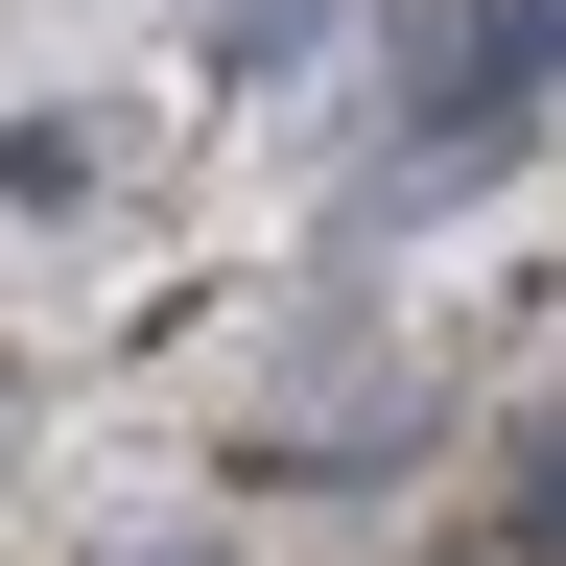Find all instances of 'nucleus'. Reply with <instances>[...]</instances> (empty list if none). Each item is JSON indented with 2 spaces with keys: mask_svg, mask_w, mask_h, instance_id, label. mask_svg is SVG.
Here are the masks:
<instances>
[{
  "mask_svg": "<svg viewBox=\"0 0 566 566\" xmlns=\"http://www.w3.org/2000/svg\"><path fill=\"white\" fill-rule=\"evenodd\" d=\"M495 520H520V543H566V424L520 449V495H495Z\"/></svg>",
  "mask_w": 566,
  "mask_h": 566,
  "instance_id": "nucleus-1",
  "label": "nucleus"
},
{
  "mask_svg": "<svg viewBox=\"0 0 566 566\" xmlns=\"http://www.w3.org/2000/svg\"><path fill=\"white\" fill-rule=\"evenodd\" d=\"M424 566H566V543H520V520H472V543H424Z\"/></svg>",
  "mask_w": 566,
  "mask_h": 566,
  "instance_id": "nucleus-2",
  "label": "nucleus"
}]
</instances>
